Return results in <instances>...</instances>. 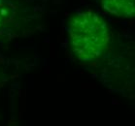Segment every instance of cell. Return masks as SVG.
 <instances>
[{
    "label": "cell",
    "mask_w": 135,
    "mask_h": 126,
    "mask_svg": "<svg viewBox=\"0 0 135 126\" xmlns=\"http://www.w3.org/2000/svg\"><path fill=\"white\" fill-rule=\"evenodd\" d=\"M67 30L72 51L81 61L99 58L110 41L106 22L92 11L73 16L68 22Z\"/></svg>",
    "instance_id": "1"
},
{
    "label": "cell",
    "mask_w": 135,
    "mask_h": 126,
    "mask_svg": "<svg viewBox=\"0 0 135 126\" xmlns=\"http://www.w3.org/2000/svg\"><path fill=\"white\" fill-rule=\"evenodd\" d=\"M102 6L108 13L122 18L134 16V0H101Z\"/></svg>",
    "instance_id": "2"
},
{
    "label": "cell",
    "mask_w": 135,
    "mask_h": 126,
    "mask_svg": "<svg viewBox=\"0 0 135 126\" xmlns=\"http://www.w3.org/2000/svg\"><path fill=\"white\" fill-rule=\"evenodd\" d=\"M10 18H11L10 8H7V3L4 2V0H0V29L6 24Z\"/></svg>",
    "instance_id": "3"
}]
</instances>
